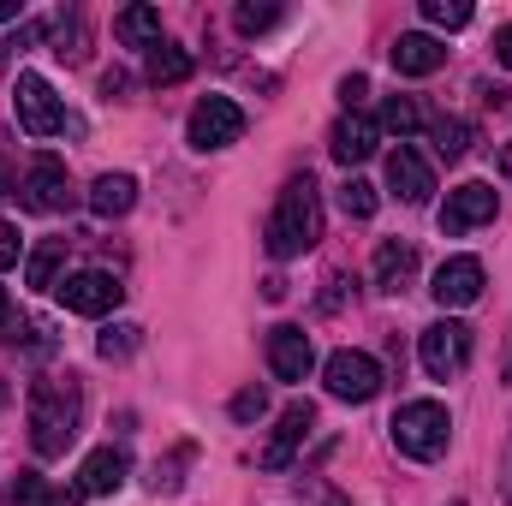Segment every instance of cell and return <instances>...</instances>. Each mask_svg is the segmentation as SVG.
<instances>
[{
  "mask_svg": "<svg viewBox=\"0 0 512 506\" xmlns=\"http://www.w3.org/2000/svg\"><path fill=\"white\" fill-rule=\"evenodd\" d=\"M387 54H393V72H399V78H429V72H441V60H447V48H441L429 30H405Z\"/></svg>",
  "mask_w": 512,
  "mask_h": 506,
  "instance_id": "obj_15",
  "label": "cell"
},
{
  "mask_svg": "<svg viewBox=\"0 0 512 506\" xmlns=\"http://www.w3.org/2000/svg\"><path fill=\"white\" fill-rule=\"evenodd\" d=\"M12 501H18V506H78L84 495H78V489H48L36 471H18V483H12Z\"/></svg>",
  "mask_w": 512,
  "mask_h": 506,
  "instance_id": "obj_21",
  "label": "cell"
},
{
  "mask_svg": "<svg viewBox=\"0 0 512 506\" xmlns=\"http://www.w3.org/2000/svg\"><path fill=\"white\" fill-rule=\"evenodd\" d=\"M340 102H346V114H358V108L370 102V78H358V72H352V78H340Z\"/></svg>",
  "mask_w": 512,
  "mask_h": 506,
  "instance_id": "obj_32",
  "label": "cell"
},
{
  "mask_svg": "<svg viewBox=\"0 0 512 506\" xmlns=\"http://www.w3.org/2000/svg\"><path fill=\"white\" fill-rule=\"evenodd\" d=\"M262 239H268V256H280V262L316 251V239H322V191H316L310 173H292L286 179V191H280Z\"/></svg>",
  "mask_w": 512,
  "mask_h": 506,
  "instance_id": "obj_1",
  "label": "cell"
},
{
  "mask_svg": "<svg viewBox=\"0 0 512 506\" xmlns=\"http://www.w3.org/2000/svg\"><path fill=\"white\" fill-rule=\"evenodd\" d=\"M185 137H191V149H203V155H209V149H227V143L245 137V108L227 102V96H203V102L191 108Z\"/></svg>",
  "mask_w": 512,
  "mask_h": 506,
  "instance_id": "obj_5",
  "label": "cell"
},
{
  "mask_svg": "<svg viewBox=\"0 0 512 506\" xmlns=\"http://www.w3.org/2000/svg\"><path fill=\"white\" fill-rule=\"evenodd\" d=\"M387 185H393L399 203H411V209H423V203L435 197V173H429V161H423L411 143H399V149L387 155Z\"/></svg>",
  "mask_w": 512,
  "mask_h": 506,
  "instance_id": "obj_12",
  "label": "cell"
},
{
  "mask_svg": "<svg viewBox=\"0 0 512 506\" xmlns=\"http://www.w3.org/2000/svg\"><path fill=\"white\" fill-rule=\"evenodd\" d=\"M376 126L399 131V137H411V131L423 126V114H417V102H411V96H387V102H382V120H376Z\"/></svg>",
  "mask_w": 512,
  "mask_h": 506,
  "instance_id": "obj_25",
  "label": "cell"
},
{
  "mask_svg": "<svg viewBox=\"0 0 512 506\" xmlns=\"http://www.w3.org/2000/svg\"><path fill=\"white\" fill-rule=\"evenodd\" d=\"M495 209H501V197H495V185H483V179H471V185H459V191H447V203H441V233H471V227H483V221H495Z\"/></svg>",
  "mask_w": 512,
  "mask_h": 506,
  "instance_id": "obj_9",
  "label": "cell"
},
{
  "mask_svg": "<svg viewBox=\"0 0 512 506\" xmlns=\"http://www.w3.org/2000/svg\"><path fill=\"white\" fill-rule=\"evenodd\" d=\"M423 18H429L435 30H465V24H471V6H465V0H423Z\"/></svg>",
  "mask_w": 512,
  "mask_h": 506,
  "instance_id": "obj_26",
  "label": "cell"
},
{
  "mask_svg": "<svg viewBox=\"0 0 512 506\" xmlns=\"http://www.w3.org/2000/svg\"><path fill=\"white\" fill-rule=\"evenodd\" d=\"M417 358H423V370L435 381H453L465 364H471V328L465 322H429L423 328V340H417Z\"/></svg>",
  "mask_w": 512,
  "mask_h": 506,
  "instance_id": "obj_4",
  "label": "cell"
},
{
  "mask_svg": "<svg viewBox=\"0 0 512 506\" xmlns=\"http://www.w3.org/2000/svg\"><path fill=\"white\" fill-rule=\"evenodd\" d=\"M131 203H137V179L131 173H102L96 185H90V209L96 215H131Z\"/></svg>",
  "mask_w": 512,
  "mask_h": 506,
  "instance_id": "obj_19",
  "label": "cell"
},
{
  "mask_svg": "<svg viewBox=\"0 0 512 506\" xmlns=\"http://www.w3.org/2000/svg\"><path fill=\"white\" fill-rule=\"evenodd\" d=\"M393 447L405 453V459H441L447 453V435H453V417H447V405H435V399H411V405H399L393 411Z\"/></svg>",
  "mask_w": 512,
  "mask_h": 506,
  "instance_id": "obj_3",
  "label": "cell"
},
{
  "mask_svg": "<svg viewBox=\"0 0 512 506\" xmlns=\"http://www.w3.org/2000/svg\"><path fill=\"white\" fill-rule=\"evenodd\" d=\"M310 364H316V352H310V334L304 328H292V322H280V328H268V370L280 381H304L310 376Z\"/></svg>",
  "mask_w": 512,
  "mask_h": 506,
  "instance_id": "obj_14",
  "label": "cell"
},
{
  "mask_svg": "<svg viewBox=\"0 0 512 506\" xmlns=\"http://www.w3.org/2000/svg\"><path fill=\"white\" fill-rule=\"evenodd\" d=\"M262 411H268V393H262V387H245V393H233V417H239V423H256Z\"/></svg>",
  "mask_w": 512,
  "mask_h": 506,
  "instance_id": "obj_31",
  "label": "cell"
},
{
  "mask_svg": "<svg viewBox=\"0 0 512 506\" xmlns=\"http://www.w3.org/2000/svg\"><path fill=\"white\" fill-rule=\"evenodd\" d=\"M501 179H512V137L501 143Z\"/></svg>",
  "mask_w": 512,
  "mask_h": 506,
  "instance_id": "obj_38",
  "label": "cell"
},
{
  "mask_svg": "<svg viewBox=\"0 0 512 506\" xmlns=\"http://www.w3.org/2000/svg\"><path fill=\"white\" fill-rule=\"evenodd\" d=\"M429 292H435L441 310H465V304H477V298H483V262H477V256H447V262L435 268Z\"/></svg>",
  "mask_w": 512,
  "mask_h": 506,
  "instance_id": "obj_10",
  "label": "cell"
},
{
  "mask_svg": "<svg viewBox=\"0 0 512 506\" xmlns=\"http://www.w3.org/2000/svg\"><path fill=\"white\" fill-rule=\"evenodd\" d=\"M185 78H191V54L173 42H155L149 48V84H185Z\"/></svg>",
  "mask_w": 512,
  "mask_h": 506,
  "instance_id": "obj_23",
  "label": "cell"
},
{
  "mask_svg": "<svg viewBox=\"0 0 512 506\" xmlns=\"http://www.w3.org/2000/svg\"><path fill=\"white\" fill-rule=\"evenodd\" d=\"M298 495H304L310 506H346L334 489H328V483H322V477H304V489H298Z\"/></svg>",
  "mask_w": 512,
  "mask_h": 506,
  "instance_id": "obj_33",
  "label": "cell"
},
{
  "mask_svg": "<svg viewBox=\"0 0 512 506\" xmlns=\"http://www.w3.org/2000/svg\"><path fill=\"white\" fill-rule=\"evenodd\" d=\"M54 42H60V48H54L60 60H84V24H78V18H72V24L60 18V30H54Z\"/></svg>",
  "mask_w": 512,
  "mask_h": 506,
  "instance_id": "obj_30",
  "label": "cell"
},
{
  "mask_svg": "<svg viewBox=\"0 0 512 506\" xmlns=\"http://www.w3.org/2000/svg\"><path fill=\"white\" fill-rule=\"evenodd\" d=\"M0 72H6V42H0Z\"/></svg>",
  "mask_w": 512,
  "mask_h": 506,
  "instance_id": "obj_39",
  "label": "cell"
},
{
  "mask_svg": "<svg viewBox=\"0 0 512 506\" xmlns=\"http://www.w3.org/2000/svg\"><path fill=\"white\" fill-rule=\"evenodd\" d=\"M370 274H376V286H382V292H405V286H411V274H417V251H411L405 239H387V245H376Z\"/></svg>",
  "mask_w": 512,
  "mask_h": 506,
  "instance_id": "obj_18",
  "label": "cell"
},
{
  "mask_svg": "<svg viewBox=\"0 0 512 506\" xmlns=\"http://www.w3.org/2000/svg\"><path fill=\"white\" fill-rule=\"evenodd\" d=\"M322 381H328V393L334 399H352V405H370L376 393H382V364L370 358V352H334L328 364H322Z\"/></svg>",
  "mask_w": 512,
  "mask_h": 506,
  "instance_id": "obj_6",
  "label": "cell"
},
{
  "mask_svg": "<svg viewBox=\"0 0 512 506\" xmlns=\"http://www.w3.org/2000/svg\"><path fill=\"white\" fill-rule=\"evenodd\" d=\"M114 36H120L126 48H155V42H161V12H155V6H126V12L114 18Z\"/></svg>",
  "mask_w": 512,
  "mask_h": 506,
  "instance_id": "obj_20",
  "label": "cell"
},
{
  "mask_svg": "<svg viewBox=\"0 0 512 506\" xmlns=\"http://www.w3.org/2000/svg\"><path fill=\"white\" fill-rule=\"evenodd\" d=\"M429 137H435V155H441V161H459V155L471 149V126H465V120H435Z\"/></svg>",
  "mask_w": 512,
  "mask_h": 506,
  "instance_id": "obj_24",
  "label": "cell"
},
{
  "mask_svg": "<svg viewBox=\"0 0 512 506\" xmlns=\"http://www.w3.org/2000/svg\"><path fill=\"white\" fill-rule=\"evenodd\" d=\"M340 209H346L352 221H370V215H376V185H364V179H346V185H340Z\"/></svg>",
  "mask_w": 512,
  "mask_h": 506,
  "instance_id": "obj_27",
  "label": "cell"
},
{
  "mask_svg": "<svg viewBox=\"0 0 512 506\" xmlns=\"http://www.w3.org/2000/svg\"><path fill=\"white\" fill-rule=\"evenodd\" d=\"M78 423H84V393H78L72 376L30 387V447L42 459H60L78 441Z\"/></svg>",
  "mask_w": 512,
  "mask_h": 506,
  "instance_id": "obj_2",
  "label": "cell"
},
{
  "mask_svg": "<svg viewBox=\"0 0 512 506\" xmlns=\"http://www.w3.org/2000/svg\"><path fill=\"white\" fill-rule=\"evenodd\" d=\"M60 304L72 310V316H108L120 298H126V286L114 280V274H102V268H84V274H66L60 286Z\"/></svg>",
  "mask_w": 512,
  "mask_h": 506,
  "instance_id": "obj_7",
  "label": "cell"
},
{
  "mask_svg": "<svg viewBox=\"0 0 512 506\" xmlns=\"http://www.w3.org/2000/svg\"><path fill=\"white\" fill-rule=\"evenodd\" d=\"M316 429V405L310 399H298V405H286L280 411V429H274V441L262 447V471H286L292 465V453L304 447V435Z\"/></svg>",
  "mask_w": 512,
  "mask_h": 506,
  "instance_id": "obj_13",
  "label": "cell"
},
{
  "mask_svg": "<svg viewBox=\"0 0 512 506\" xmlns=\"http://www.w3.org/2000/svg\"><path fill=\"white\" fill-rule=\"evenodd\" d=\"M60 262H66V239H42V245L30 251V262H24V280H30L36 292H48V286H60V280H54Z\"/></svg>",
  "mask_w": 512,
  "mask_h": 506,
  "instance_id": "obj_22",
  "label": "cell"
},
{
  "mask_svg": "<svg viewBox=\"0 0 512 506\" xmlns=\"http://www.w3.org/2000/svg\"><path fill=\"white\" fill-rule=\"evenodd\" d=\"M495 60L512 72V24H501V30H495Z\"/></svg>",
  "mask_w": 512,
  "mask_h": 506,
  "instance_id": "obj_36",
  "label": "cell"
},
{
  "mask_svg": "<svg viewBox=\"0 0 512 506\" xmlns=\"http://www.w3.org/2000/svg\"><path fill=\"white\" fill-rule=\"evenodd\" d=\"M507 506H512V471H507Z\"/></svg>",
  "mask_w": 512,
  "mask_h": 506,
  "instance_id": "obj_40",
  "label": "cell"
},
{
  "mask_svg": "<svg viewBox=\"0 0 512 506\" xmlns=\"http://www.w3.org/2000/svg\"><path fill=\"white\" fill-rule=\"evenodd\" d=\"M12 262H18V227L0 221V268H12Z\"/></svg>",
  "mask_w": 512,
  "mask_h": 506,
  "instance_id": "obj_34",
  "label": "cell"
},
{
  "mask_svg": "<svg viewBox=\"0 0 512 506\" xmlns=\"http://www.w3.org/2000/svg\"><path fill=\"white\" fill-rule=\"evenodd\" d=\"M18 191H24V209H36V215L66 209V197H72V185H66V161H60V155H36Z\"/></svg>",
  "mask_w": 512,
  "mask_h": 506,
  "instance_id": "obj_11",
  "label": "cell"
},
{
  "mask_svg": "<svg viewBox=\"0 0 512 506\" xmlns=\"http://www.w3.org/2000/svg\"><path fill=\"white\" fill-rule=\"evenodd\" d=\"M233 24H239L245 36H262V30H274V24H280V6H251V0H245V6L233 12Z\"/></svg>",
  "mask_w": 512,
  "mask_h": 506,
  "instance_id": "obj_29",
  "label": "cell"
},
{
  "mask_svg": "<svg viewBox=\"0 0 512 506\" xmlns=\"http://www.w3.org/2000/svg\"><path fill=\"white\" fill-rule=\"evenodd\" d=\"M12 18H24V0H0V24H12Z\"/></svg>",
  "mask_w": 512,
  "mask_h": 506,
  "instance_id": "obj_37",
  "label": "cell"
},
{
  "mask_svg": "<svg viewBox=\"0 0 512 506\" xmlns=\"http://www.w3.org/2000/svg\"><path fill=\"white\" fill-rule=\"evenodd\" d=\"M453 506H459V501H453Z\"/></svg>",
  "mask_w": 512,
  "mask_h": 506,
  "instance_id": "obj_41",
  "label": "cell"
},
{
  "mask_svg": "<svg viewBox=\"0 0 512 506\" xmlns=\"http://www.w3.org/2000/svg\"><path fill=\"white\" fill-rule=\"evenodd\" d=\"M0 340H18V310H12L6 292H0Z\"/></svg>",
  "mask_w": 512,
  "mask_h": 506,
  "instance_id": "obj_35",
  "label": "cell"
},
{
  "mask_svg": "<svg viewBox=\"0 0 512 506\" xmlns=\"http://www.w3.org/2000/svg\"><path fill=\"white\" fill-rule=\"evenodd\" d=\"M12 102H18V126L30 131V137H54V131H66V108H60V96L48 90V78L24 72Z\"/></svg>",
  "mask_w": 512,
  "mask_h": 506,
  "instance_id": "obj_8",
  "label": "cell"
},
{
  "mask_svg": "<svg viewBox=\"0 0 512 506\" xmlns=\"http://www.w3.org/2000/svg\"><path fill=\"white\" fill-rule=\"evenodd\" d=\"M376 143H382V126L370 120V114H346L334 137H328V149H334V161L340 167H358V161H370L376 155Z\"/></svg>",
  "mask_w": 512,
  "mask_h": 506,
  "instance_id": "obj_16",
  "label": "cell"
},
{
  "mask_svg": "<svg viewBox=\"0 0 512 506\" xmlns=\"http://www.w3.org/2000/svg\"><path fill=\"white\" fill-rule=\"evenodd\" d=\"M126 471L131 459L120 447H96L84 459V471H78V495H114V489H126Z\"/></svg>",
  "mask_w": 512,
  "mask_h": 506,
  "instance_id": "obj_17",
  "label": "cell"
},
{
  "mask_svg": "<svg viewBox=\"0 0 512 506\" xmlns=\"http://www.w3.org/2000/svg\"><path fill=\"white\" fill-rule=\"evenodd\" d=\"M137 334H143V328H131V322H120V328H108V334L96 340V352H102L108 364H114V358H131V352H137Z\"/></svg>",
  "mask_w": 512,
  "mask_h": 506,
  "instance_id": "obj_28",
  "label": "cell"
}]
</instances>
